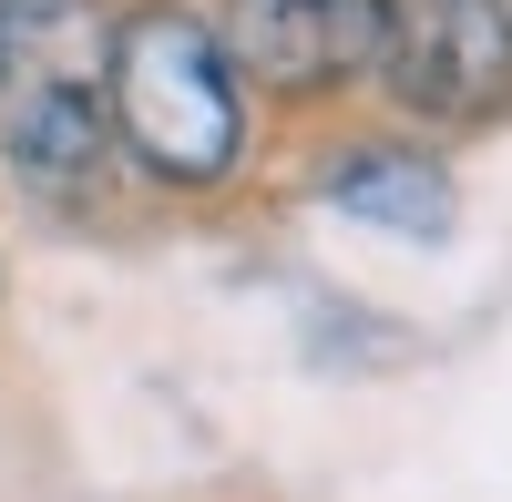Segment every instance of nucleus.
I'll return each instance as SVG.
<instances>
[{
	"label": "nucleus",
	"instance_id": "39448f33",
	"mask_svg": "<svg viewBox=\"0 0 512 502\" xmlns=\"http://www.w3.org/2000/svg\"><path fill=\"white\" fill-rule=\"evenodd\" d=\"M328 205L359 226H390V236H451V175L420 144H379V154H349L328 175Z\"/></svg>",
	"mask_w": 512,
	"mask_h": 502
},
{
	"label": "nucleus",
	"instance_id": "7ed1b4c3",
	"mask_svg": "<svg viewBox=\"0 0 512 502\" xmlns=\"http://www.w3.org/2000/svg\"><path fill=\"white\" fill-rule=\"evenodd\" d=\"M379 82L410 123H492L512 113V0H379Z\"/></svg>",
	"mask_w": 512,
	"mask_h": 502
},
{
	"label": "nucleus",
	"instance_id": "f03ea898",
	"mask_svg": "<svg viewBox=\"0 0 512 502\" xmlns=\"http://www.w3.org/2000/svg\"><path fill=\"white\" fill-rule=\"evenodd\" d=\"M103 31V0H0V164L52 205H82L113 164Z\"/></svg>",
	"mask_w": 512,
	"mask_h": 502
},
{
	"label": "nucleus",
	"instance_id": "20e7f679",
	"mask_svg": "<svg viewBox=\"0 0 512 502\" xmlns=\"http://www.w3.org/2000/svg\"><path fill=\"white\" fill-rule=\"evenodd\" d=\"M216 52L236 62V82L287 103H318L338 82H369L379 62V0H226Z\"/></svg>",
	"mask_w": 512,
	"mask_h": 502
},
{
	"label": "nucleus",
	"instance_id": "f257e3e1",
	"mask_svg": "<svg viewBox=\"0 0 512 502\" xmlns=\"http://www.w3.org/2000/svg\"><path fill=\"white\" fill-rule=\"evenodd\" d=\"M103 113H113V144L164 185H226L246 154L236 62L175 0H144L103 31Z\"/></svg>",
	"mask_w": 512,
	"mask_h": 502
}]
</instances>
